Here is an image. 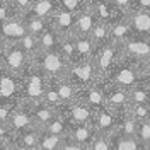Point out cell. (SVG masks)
<instances>
[{
  "label": "cell",
  "instance_id": "f6af8a7d",
  "mask_svg": "<svg viewBox=\"0 0 150 150\" xmlns=\"http://www.w3.org/2000/svg\"><path fill=\"white\" fill-rule=\"evenodd\" d=\"M4 48H5V43H4L2 38H0V56H2V53H4Z\"/></svg>",
  "mask_w": 150,
  "mask_h": 150
},
{
  "label": "cell",
  "instance_id": "d6a6232c",
  "mask_svg": "<svg viewBox=\"0 0 150 150\" xmlns=\"http://www.w3.org/2000/svg\"><path fill=\"white\" fill-rule=\"evenodd\" d=\"M135 138L140 142L142 145L150 143V120H149V121H137Z\"/></svg>",
  "mask_w": 150,
  "mask_h": 150
},
{
  "label": "cell",
  "instance_id": "f546056e",
  "mask_svg": "<svg viewBox=\"0 0 150 150\" xmlns=\"http://www.w3.org/2000/svg\"><path fill=\"white\" fill-rule=\"evenodd\" d=\"M128 114L135 121H149L150 120V104H130Z\"/></svg>",
  "mask_w": 150,
  "mask_h": 150
},
{
  "label": "cell",
  "instance_id": "2e32d148",
  "mask_svg": "<svg viewBox=\"0 0 150 150\" xmlns=\"http://www.w3.org/2000/svg\"><path fill=\"white\" fill-rule=\"evenodd\" d=\"M96 21H97V17H96V12L92 9V4H89L87 7H84L77 14L74 34L75 36H89L94 24H96Z\"/></svg>",
  "mask_w": 150,
  "mask_h": 150
},
{
  "label": "cell",
  "instance_id": "ab89813d",
  "mask_svg": "<svg viewBox=\"0 0 150 150\" xmlns=\"http://www.w3.org/2000/svg\"><path fill=\"white\" fill-rule=\"evenodd\" d=\"M133 9L149 10L150 12V0H133ZM131 9V10H133Z\"/></svg>",
  "mask_w": 150,
  "mask_h": 150
},
{
  "label": "cell",
  "instance_id": "b9f144b4",
  "mask_svg": "<svg viewBox=\"0 0 150 150\" xmlns=\"http://www.w3.org/2000/svg\"><path fill=\"white\" fill-rule=\"evenodd\" d=\"M10 150H31L28 147H22V145H19L16 142H10Z\"/></svg>",
  "mask_w": 150,
  "mask_h": 150
},
{
  "label": "cell",
  "instance_id": "484cf974",
  "mask_svg": "<svg viewBox=\"0 0 150 150\" xmlns=\"http://www.w3.org/2000/svg\"><path fill=\"white\" fill-rule=\"evenodd\" d=\"M38 135H39V130L38 128H29V130H24L17 133L14 137V142L22 145V147H28L31 150L38 149Z\"/></svg>",
  "mask_w": 150,
  "mask_h": 150
},
{
  "label": "cell",
  "instance_id": "9c48e42d",
  "mask_svg": "<svg viewBox=\"0 0 150 150\" xmlns=\"http://www.w3.org/2000/svg\"><path fill=\"white\" fill-rule=\"evenodd\" d=\"M123 53L135 62H145L150 58V38L131 36L121 43Z\"/></svg>",
  "mask_w": 150,
  "mask_h": 150
},
{
  "label": "cell",
  "instance_id": "7bdbcfd3",
  "mask_svg": "<svg viewBox=\"0 0 150 150\" xmlns=\"http://www.w3.org/2000/svg\"><path fill=\"white\" fill-rule=\"evenodd\" d=\"M4 72H7V67H5V62H4V58L0 56V75L4 74Z\"/></svg>",
  "mask_w": 150,
  "mask_h": 150
},
{
  "label": "cell",
  "instance_id": "60d3db41",
  "mask_svg": "<svg viewBox=\"0 0 150 150\" xmlns=\"http://www.w3.org/2000/svg\"><path fill=\"white\" fill-rule=\"evenodd\" d=\"M140 84L145 87V91H147V94H149V99H150V77H147V79H142Z\"/></svg>",
  "mask_w": 150,
  "mask_h": 150
},
{
  "label": "cell",
  "instance_id": "ba28073f",
  "mask_svg": "<svg viewBox=\"0 0 150 150\" xmlns=\"http://www.w3.org/2000/svg\"><path fill=\"white\" fill-rule=\"evenodd\" d=\"M26 31V24H24V16H10L5 19L4 22H0V38L5 45H12L17 43L21 38L24 36Z\"/></svg>",
  "mask_w": 150,
  "mask_h": 150
},
{
  "label": "cell",
  "instance_id": "7c38bea8",
  "mask_svg": "<svg viewBox=\"0 0 150 150\" xmlns=\"http://www.w3.org/2000/svg\"><path fill=\"white\" fill-rule=\"evenodd\" d=\"M125 21L128 22L133 36L150 38V12L149 10L133 9L130 12H126Z\"/></svg>",
  "mask_w": 150,
  "mask_h": 150
},
{
  "label": "cell",
  "instance_id": "8fae6325",
  "mask_svg": "<svg viewBox=\"0 0 150 150\" xmlns=\"http://www.w3.org/2000/svg\"><path fill=\"white\" fill-rule=\"evenodd\" d=\"M19 103V75L9 70L0 75V104Z\"/></svg>",
  "mask_w": 150,
  "mask_h": 150
},
{
  "label": "cell",
  "instance_id": "ffe728a7",
  "mask_svg": "<svg viewBox=\"0 0 150 150\" xmlns=\"http://www.w3.org/2000/svg\"><path fill=\"white\" fill-rule=\"evenodd\" d=\"M56 9H58L56 0H33L31 9H29V12L26 16H34V17L48 21Z\"/></svg>",
  "mask_w": 150,
  "mask_h": 150
},
{
  "label": "cell",
  "instance_id": "277c9868",
  "mask_svg": "<svg viewBox=\"0 0 150 150\" xmlns=\"http://www.w3.org/2000/svg\"><path fill=\"white\" fill-rule=\"evenodd\" d=\"M97 79H99V74L96 70V65H94L92 60H82V62L70 63L65 77V80H68L77 91L92 85Z\"/></svg>",
  "mask_w": 150,
  "mask_h": 150
},
{
  "label": "cell",
  "instance_id": "8992f818",
  "mask_svg": "<svg viewBox=\"0 0 150 150\" xmlns=\"http://www.w3.org/2000/svg\"><path fill=\"white\" fill-rule=\"evenodd\" d=\"M103 89H104V99H106V108L108 109H111L116 116H121V114L128 111L130 99H128V91L126 89H123L120 85H114L106 77H104V82H103Z\"/></svg>",
  "mask_w": 150,
  "mask_h": 150
},
{
  "label": "cell",
  "instance_id": "f35d334b",
  "mask_svg": "<svg viewBox=\"0 0 150 150\" xmlns=\"http://www.w3.org/2000/svg\"><path fill=\"white\" fill-rule=\"evenodd\" d=\"M138 67H140L142 79L150 77V58H149V60H145V62H138Z\"/></svg>",
  "mask_w": 150,
  "mask_h": 150
},
{
  "label": "cell",
  "instance_id": "e0dca14e",
  "mask_svg": "<svg viewBox=\"0 0 150 150\" xmlns=\"http://www.w3.org/2000/svg\"><path fill=\"white\" fill-rule=\"evenodd\" d=\"M96 135L97 133L94 125H68V131H67V137L82 147H89Z\"/></svg>",
  "mask_w": 150,
  "mask_h": 150
},
{
  "label": "cell",
  "instance_id": "7a4b0ae2",
  "mask_svg": "<svg viewBox=\"0 0 150 150\" xmlns=\"http://www.w3.org/2000/svg\"><path fill=\"white\" fill-rule=\"evenodd\" d=\"M29 62L34 67H38L50 80H65L68 67H70L68 60L58 50L56 51H39Z\"/></svg>",
  "mask_w": 150,
  "mask_h": 150
},
{
  "label": "cell",
  "instance_id": "f1b7e54d",
  "mask_svg": "<svg viewBox=\"0 0 150 150\" xmlns=\"http://www.w3.org/2000/svg\"><path fill=\"white\" fill-rule=\"evenodd\" d=\"M24 24H26L28 34H33V36L38 38L43 31H45V28L48 26V21L34 17V16H24Z\"/></svg>",
  "mask_w": 150,
  "mask_h": 150
},
{
  "label": "cell",
  "instance_id": "ac0fdd59",
  "mask_svg": "<svg viewBox=\"0 0 150 150\" xmlns=\"http://www.w3.org/2000/svg\"><path fill=\"white\" fill-rule=\"evenodd\" d=\"M74 38V46H75V62H82V60H92L96 53V45L89 36H75ZM74 62V63H75Z\"/></svg>",
  "mask_w": 150,
  "mask_h": 150
},
{
  "label": "cell",
  "instance_id": "9a60e30c",
  "mask_svg": "<svg viewBox=\"0 0 150 150\" xmlns=\"http://www.w3.org/2000/svg\"><path fill=\"white\" fill-rule=\"evenodd\" d=\"M28 108H29V112H31V118H33V125L38 130H43L58 114L56 108H51V106H48L45 103H36L33 106H28Z\"/></svg>",
  "mask_w": 150,
  "mask_h": 150
},
{
  "label": "cell",
  "instance_id": "e575fe53",
  "mask_svg": "<svg viewBox=\"0 0 150 150\" xmlns=\"http://www.w3.org/2000/svg\"><path fill=\"white\" fill-rule=\"evenodd\" d=\"M9 2L12 5V9L21 16H26L31 9V4H33V0H9Z\"/></svg>",
  "mask_w": 150,
  "mask_h": 150
},
{
  "label": "cell",
  "instance_id": "7402d4cb",
  "mask_svg": "<svg viewBox=\"0 0 150 150\" xmlns=\"http://www.w3.org/2000/svg\"><path fill=\"white\" fill-rule=\"evenodd\" d=\"M67 137H60V135H51L46 131L39 130L38 135V149L36 150H60L62 143L65 142Z\"/></svg>",
  "mask_w": 150,
  "mask_h": 150
},
{
  "label": "cell",
  "instance_id": "6da1fadb",
  "mask_svg": "<svg viewBox=\"0 0 150 150\" xmlns=\"http://www.w3.org/2000/svg\"><path fill=\"white\" fill-rule=\"evenodd\" d=\"M106 79L112 82L114 85H120L123 89H131L135 85H138L142 82V74H140V67L138 62H135L133 58L123 53V56L116 62V65L109 70V74L106 75Z\"/></svg>",
  "mask_w": 150,
  "mask_h": 150
},
{
  "label": "cell",
  "instance_id": "d590c367",
  "mask_svg": "<svg viewBox=\"0 0 150 150\" xmlns=\"http://www.w3.org/2000/svg\"><path fill=\"white\" fill-rule=\"evenodd\" d=\"M14 142V133L7 123H0V143H10Z\"/></svg>",
  "mask_w": 150,
  "mask_h": 150
},
{
  "label": "cell",
  "instance_id": "5bb4252c",
  "mask_svg": "<svg viewBox=\"0 0 150 150\" xmlns=\"http://www.w3.org/2000/svg\"><path fill=\"white\" fill-rule=\"evenodd\" d=\"M94 128H96V133H101V135H109L116 130L118 126V116L108 109V108H103L99 111L94 112Z\"/></svg>",
  "mask_w": 150,
  "mask_h": 150
},
{
  "label": "cell",
  "instance_id": "d4e9b609",
  "mask_svg": "<svg viewBox=\"0 0 150 150\" xmlns=\"http://www.w3.org/2000/svg\"><path fill=\"white\" fill-rule=\"evenodd\" d=\"M109 36L111 39H116V41H125V39H128V38L133 36V33H131L130 26H128V22L125 21V17L120 19V21H114L109 24Z\"/></svg>",
  "mask_w": 150,
  "mask_h": 150
},
{
  "label": "cell",
  "instance_id": "30bf717a",
  "mask_svg": "<svg viewBox=\"0 0 150 150\" xmlns=\"http://www.w3.org/2000/svg\"><path fill=\"white\" fill-rule=\"evenodd\" d=\"M75 19H77L75 12H68V10L58 7L51 14V17L48 19V26H51L60 36H70V34H74Z\"/></svg>",
  "mask_w": 150,
  "mask_h": 150
},
{
  "label": "cell",
  "instance_id": "52a82bcc",
  "mask_svg": "<svg viewBox=\"0 0 150 150\" xmlns=\"http://www.w3.org/2000/svg\"><path fill=\"white\" fill-rule=\"evenodd\" d=\"M2 58L5 62V67L10 74L21 75L26 67L29 65V58L28 55L22 51V48L19 46L17 43H12V45H5L4 48V53H2Z\"/></svg>",
  "mask_w": 150,
  "mask_h": 150
},
{
  "label": "cell",
  "instance_id": "8d00e7d4",
  "mask_svg": "<svg viewBox=\"0 0 150 150\" xmlns=\"http://www.w3.org/2000/svg\"><path fill=\"white\" fill-rule=\"evenodd\" d=\"M112 7L123 10V12H130L133 9V0H108Z\"/></svg>",
  "mask_w": 150,
  "mask_h": 150
},
{
  "label": "cell",
  "instance_id": "cb8c5ba5",
  "mask_svg": "<svg viewBox=\"0 0 150 150\" xmlns=\"http://www.w3.org/2000/svg\"><path fill=\"white\" fill-rule=\"evenodd\" d=\"M89 38L92 39V43L96 45V48L104 45L106 41L111 39V36H109V24L97 19L96 24H94V28H92V31H91V34H89Z\"/></svg>",
  "mask_w": 150,
  "mask_h": 150
},
{
  "label": "cell",
  "instance_id": "5b68a950",
  "mask_svg": "<svg viewBox=\"0 0 150 150\" xmlns=\"http://www.w3.org/2000/svg\"><path fill=\"white\" fill-rule=\"evenodd\" d=\"M56 111L68 121V125H92L94 123V111L80 99H75L68 104H60Z\"/></svg>",
  "mask_w": 150,
  "mask_h": 150
},
{
  "label": "cell",
  "instance_id": "4fadbf2b",
  "mask_svg": "<svg viewBox=\"0 0 150 150\" xmlns=\"http://www.w3.org/2000/svg\"><path fill=\"white\" fill-rule=\"evenodd\" d=\"M7 125H9V128L12 130L14 133V137L21 133V131L24 130H29V128H34V125H33V118H31V112H29V108L28 106H24V104L19 103L12 112H10L9 120H7Z\"/></svg>",
  "mask_w": 150,
  "mask_h": 150
},
{
  "label": "cell",
  "instance_id": "1f68e13d",
  "mask_svg": "<svg viewBox=\"0 0 150 150\" xmlns=\"http://www.w3.org/2000/svg\"><path fill=\"white\" fill-rule=\"evenodd\" d=\"M56 4H58L60 9L79 14V12L84 9V7H87L91 2H89V0H56Z\"/></svg>",
  "mask_w": 150,
  "mask_h": 150
},
{
  "label": "cell",
  "instance_id": "836d02e7",
  "mask_svg": "<svg viewBox=\"0 0 150 150\" xmlns=\"http://www.w3.org/2000/svg\"><path fill=\"white\" fill-rule=\"evenodd\" d=\"M89 147H91V150H111L109 137H108V135H101V133H97V135L94 137L92 143H91Z\"/></svg>",
  "mask_w": 150,
  "mask_h": 150
},
{
  "label": "cell",
  "instance_id": "c3c4849f",
  "mask_svg": "<svg viewBox=\"0 0 150 150\" xmlns=\"http://www.w3.org/2000/svg\"><path fill=\"white\" fill-rule=\"evenodd\" d=\"M84 150H91V147H84Z\"/></svg>",
  "mask_w": 150,
  "mask_h": 150
},
{
  "label": "cell",
  "instance_id": "603a6c76",
  "mask_svg": "<svg viewBox=\"0 0 150 150\" xmlns=\"http://www.w3.org/2000/svg\"><path fill=\"white\" fill-rule=\"evenodd\" d=\"M48 80H50V79H48ZM50 82L55 85L62 104H68V103H72V101L77 99V89H75L68 80H50Z\"/></svg>",
  "mask_w": 150,
  "mask_h": 150
},
{
  "label": "cell",
  "instance_id": "4316f807",
  "mask_svg": "<svg viewBox=\"0 0 150 150\" xmlns=\"http://www.w3.org/2000/svg\"><path fill=\"white\" fill-rule=\"evenodd\" d=\"M41 131H46V133H51V135H60V137H67V131H68V121L58 112L51 121L48 123L46 126Z\"/></svg>",
  "mask_w": 150,
  "mask_h": 150
},
{
  "label": "cell",
  "instance_id": "bcb514c9",
  "mask_svg": "<svg viewBox=\"0 0 150 150\" xmlns=\"http://www.w3.org/2000/svg\"><path fill=\"white\" fill-rule=\"evenodd\" d=\"M143 150H150V143H147V145H143Z\"/></svg>",
  "mask_w": 150,
  "mask_h": 150
},
{
  "label": "cell",
  "instance_id": "7dc6e473",
  "mask_svg": "<svg viewBox=\"0 0 150 150\" xmlns=\"http://www.w3.org/2000/svg\"><path fill=\"white\" fill-rule=\"evenodd\" d=\"M89 2H91V4H94V2H99V0H89Z\"/></svg>",
  "mask_w": 150,
  "mask_h": 150
},
{
  "label": "cell",
  "instance_id": "83f0119b",
  "mask_svg": "<svg viewBox=\"0 0 150 150\" xmlns=\"http://www.w3.org/2000/svg\"><path fill=\"white\" fill-rule=\"evenodd\" d=\"M17 45L22 48V51L28 55L29 60H31V58H34V56L41 51V50H39V43H38V38L33 36V34H28V33L19 39Z\"/></svg>",
  "mask_w": 150,
  "mask_h": 150
},
{
  "label": "cell",
  "instance_id": "44dd1931",
  "mask_svg": "<svg viewBox=\"0 0 150 150\" xmlns=\"http://www.w3.org/2000/svg\"><path fill=\"white\" fill-rule=\"evenodd\" d=\"M38 43L41 51H56L60 45V34L51 26H46L45 31L38 36Z\"/></svg>",
  "mask_w": 150,
  "mask_h": 150
},
{
  "label": "cell",
  "instance_id": "74e56055",
  "mask_svg": "<svg viewBox=\"0 0 150 150\" xmlns=\"http://www.w3.org/2000/svg\"><path fill=\"white\" fill-rule=\"evenodd\" d=\"M60 150H84V147L82 145H79L77 142L70 140L68 137L65 138V142L62 143V147H60Z\"/></svg>",
  "mask_w": 150,
  "mask_h": 150
},
{
  "label": "cell",
  "instance_id": "d6986e66",
  "mask_svg": "<svg viewBox=\"0 0 150 150\" xmlns=\"http://www.w3.org/2000/svg\"><path fill=\"white\" fill-rule=\"evenodd\" d=\"M108 137H109L111 150H143V145L135 137L121 135L120 131H116V130L112 133H109Z\"/></svg>",
  "mask_w": 150,
  "mask_h": 150
},
{
  "label": "cell",
  "instance_id": "4dcf8cb0",
  "mask_svg": "<svg viewBox=\"0 0 150 150\" xmlns=\"http://www.w3.org/2000/svg\"><path fill=\"white\" fill-rule=\"evenodd\" d=\"M41 103L48 104V106H51V108H58V106L62 104L60 97H58V92H56V89H55V85L51 84L50 80H48V84H46V89H45V94H43Z\"/></svg>",
  "mask_w": 150,
  "mask_h": 150
},
{
  "label": "cell",
  "instance_id": "3957f363",
  "mask_svg": "<svg viewBox=\"0 0 150 150\" xmlns=\"http://www.w3.org/2000/svg\"><path fill=\"white\" fill-rule=\"evenodd\" d=\"M121 56H123L121 41H116V39H109L104 45L96 48L92 62H94V65H96V70H97L99 77H106V75L109 74V70L116 65V62Z\"/></svg>",
  "mask_w": 150,
  "mask_h": 150
},
{
  "label": "cell",
  "instance_id": "ee69618b",
  "mask_svg": "<svg viewBox=\"0 0 150 150\" xmlns=\"http://www.w3.org/2000/svg\"><path fill=\"white\" fill-rule=\"evenodd\" d=\"M0 150H10V143H0Z\"/></svg>",
  "mask_w": 150,
  "mask_h": 150
}]
</instances>
